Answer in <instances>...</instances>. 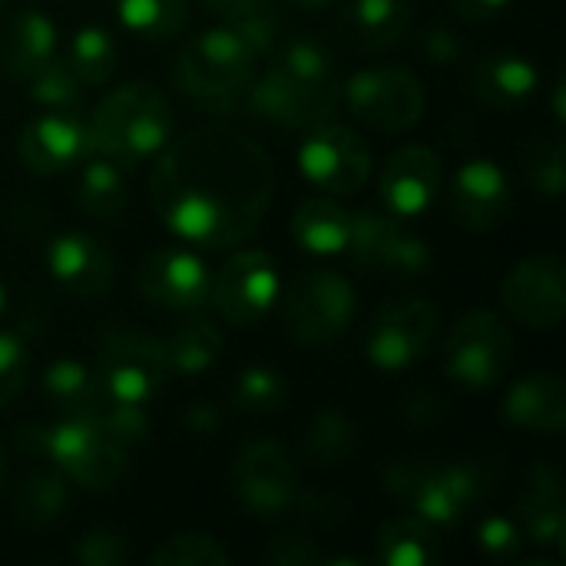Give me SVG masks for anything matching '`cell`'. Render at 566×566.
Returning <instances> with one entry per match:
<instances>
[{
  "label": "cell",
  "instance_id": "cell-1",
  "mask_svg": "<svg viewBox=\"0 0 566 566\" xmlns=\"http://www.w3.org/2000/svg\"><path fill=\"white\" fill-rule=\"evenodd\" d=\"M275 196L269 153L229 126H199L169 139L149 176L163 226L199 249H235L262 226Z\"/></svg>",
  "mask_w": 566,
  "mask_h": 566
},
{
  "label": "cell",
  "instance_id": "cell-2",
  "mask_svg": "<svg viewBox=\"0 0 566 566\" xmlns=\"http://www.w3.org/2000/svg\"><path fill=\"white\" fill-rule=\"evenodd\" d=\"M272 63L245 90L242 109L279 129H312L332 119L342 103L332 50L315 36H282Z\"/></svg>",
  "mask_w": 566,
  "mask_h": 566
},
{
  "label": "cell",
  "instance_id": "cell-3",
  "mask_svg": "<svg viewBox=\"0 0 566 566\" xmlns=\"http://www.w3.org/2000/svg\"><path fill=\"white\" fill-rule=\"evenodd\" d=\"M13 444L27 458L46 461L66 481L93 494L113 491L129 464V448L109 434L99 415L56 418L53 424H20Z\"/></svg>",
  "mask_w": 566,
  "mask_h": 566
},
{
  "label": "cell",
  "instance_id": "cell-4",
  "mask_svg": "<svg viewBox=\"0 0 566 566\" xmlns=\"http://www.w3.org/2000/svg\"><path fill=\"white\" fill-rule=\"evenodd\" d=\"M259 73V53L249 40L229 27H209L196 33L172 60L169 80L172 86L206 113H232L242 109L245 90Z\"/></svg>",
  "mask_w": 566,
  "mask_h": 566
},
{
  "label": "cell",
  "instance_id": "cell-5",
  "mask_svg": "<svg viewBox=\"0 0 566 566\" xmlns=\"http://www.w3.org/2000/svg\"><path fill=\"white\" fill-rule=\"evenodd\" d=\"M93 153H103L126 169L159 156L172 139L176 113L169 96L149 80H129L109 90L90 116Z\"/></svg>",
  "mask_w": 566,
  "mask_h": 566
},
{
  "label": "cell",
  "instance_id": "cell-6",
  "mask_svg": "<svg viewBox=\"0 0 566 566\" xmlns=\"http://www.w3.org/2000/svg\"><path fill=\"white\" fill-rule=\"evenodd\" d=\"M385 488L431 527H454L488 494V474L474 461L401 458L385 468Z\"/></svg>",
  "mask_w": 566,
  "mask_h": 566
},
{
  "label": "cell",
  "instance_id": "cell-7",
  "mask_svg": "<svg viewBox=\"0 0 566 566\" xmlns=\"http://www.w3.org/2000/svg\"><path fill=\"white\" fill-rule=\"evenodd\" d=\"M96 378L103 385V398L149 405L169 378L163 338L136 328V325H103L96 335Z\"/></svg>",
  "mask_w": 566,
  "mask_h": 566
},
{
  "label": "cell",
  "instance_id": "cell-8",
  "mask_svg": "<svg viewBox=\"0 0 566 566\" xmlns=\"http://www.w3.org/2000/svg\"><path fill=\"white\" fill-rule=\"evenodd\" d=\"M358 315L355 285L335 269H312L298 275L282 302L285 335L298 345H328L342 338Z\"/></svg>",
  "mask_w": 566,
  "mask_h": 566
},
{
  "label": "cell",
  "instance_id": "cell-9",
  "mask_svg": "<svg viewBox=\"0 0 566 566\" xmlns=\"http://www.w3.org/2000/svg\"><path fill=\"white\" fill-rule=\"evenodd\" d=\"M348 113L381 133H408L421 123L428 93L408 66H368L342 83Z\"/></svg>",
  "mask_w": 566,
  "mask_h": 566
},
{
  "label": "cell",
  "instance_id": "cell-10",
  "mask_svg": "<svg viewBox=\"0 0 566 566\" xmlns=\"http://www.w3.org/2000/svg\"><path fill=\"white\" fill-rule=\"evenodd\" d=\"M514 365V335L507 322L491 308L468 312L448 345H444V371L454 385L468 391H488L507 378Z\"/></svg>",
  "mask_w": 566,
  "mask_h": 566
},
{
  "label": "cell",
  "instance_id": "cell-11",
  "mask_svg": "<svg viewBox=\"0 0 566 566\" xmlns=\"http://www.w3.org/2000/svg\"><path fill=\"white\" fill-rule=\"evenodd\" d=\"M229 484L242 511H249L259 521L282 517L298 507L302 488H298V468L292 454L269 438L249 441L239 448L229 468Z\"/></svg>",
  "mask_w": 566,
  "mask_h": 566
},
{
  "label": "cell",
  "instance_id": "cell-12",
  "mask_svg": "<svg viewBox=\"0 0 566 566\" xmlns=\"http://www.w3.org/2000/svg\"><path fill=\"white\" fill-rule=\"evenodd\" d=\"M368 143L342 123L312 126L298 146V172L325 196H355L371 179Z\"/></svg>",
  "mask_w": 566,
  "mask_h": 566
},
{
  "label": "cell",
  "instance_id": "cell-13",
  "mask_svg": "<svg viewBox=\"0 0 566 566\" xmlns=\"http://www.w3.org/2000/svg\"><path fill=\"white\" fill-rule=\"evenodd\" d=\"M279 292V262L262 249H242L229 255V262L212 275L209 302L222 315V322L249 328L275 308Z\"/></svg>",
  "mask_w": 566,
  "mask_h": 566
},
{
  "label": "cell",
  "instance_id": "cell-14",
  "mask_svg": "<svg viewBox=\"0 0 566 566\" xmlns=\"http://www.w3.org/2000/svg\"><path fill=\"white\" fill-rule=\"evenodd\" d=\"M352 259L365 272L378 275H398V279H415L431 265L428 242L408 229V219L391 216L388 209H361L352 216V239L348 249Z\"/></svg>",
  "mask_w": 566,
  "mask_h": 566
},
{
  "label": "cell",
  "instance_id": "cell-15",
  "mask_svg": "<svg viewBox=\"0 0 566 566\" xmlns=\"http://www.w3.org/2000/svg\"><path fill=\"white\" fill-rule=\"evenodd\" d=\"M441 312L428 298H398L385 305L365 338L368 365L378 371L415 368L434 345Z\"/></svg>",
  "mask_w": 566,
  "mask_h": 566
},
{
  "label": "cell",
  "instance_id": "cell-16",
  "mask_svg": "<svg viewBox=\"0 0 566 566\" xmlns=\"http://www.w3.org/2000/svg\"><path fill=\"white\" fill-rule=\"evenodd\" d=\"M501 302L511 322L527 332H554L566 315V265L557 252L521 259L504 285Z\"/></svg>",
  "mask_w": 566,
  "mask_h": 566
},
{
  "label": "cell",
  "instance_id": "cell-17",
  "mask_svg": "<svg viewBox=\"0 0 566 566\" xmlns=\"http://www.w3.org/2000/svg\"><path fill=\"white\" fill-rule=\"evenodd\" d=\"M139 295L166 312H199L209 302L212 272L186 245H156L136 275Z\"/></svg>",
  "mask_w": 566,
  "mask_h": 566
},
{
  "label": "cell",
  "instance_id": "cell-18",
  "mask_svg": "<svg viewBox=\"0 0 566 566\" xmlns=\"http://www.w3.org/2000/svg\"><path fill=\"white\" fill-rule=\"evenodd\" d=\"M514 209L511 176L494 159H468L451 179V216L468 232H494Z\"/></svg>",
  "mask_w": 566,
  "mask_h": 566
},
{
  "label": "cell",
  "instance_id": "cell-19",
  "mask_svg": "<svg viewBox=\"0 0 566 566\" xmlns=\"http://www.w3.org/2000/svg\"><path fill=\"white\" fill-rule=\"evenodd\" d=\"M17 153L23 166L36 176H56L76 169L93 153L90 126L80 113L46 109L20 129Z\"/></svg>",
  "mask_w": 566,
  "mask_h": 566
},
{
  "label": "cell",
  "instance_id": "cell-20",
  "mask_svg": "<svg viewBox=\"0 0 566 566\" xmlns=\"http://www.w3.org/2000/svg\"><path fill=\"white\" fill-rule=\"evenodd\" d=\"M441 179H444L441 156L431 146L408 143L388 156L381 179H378V192L391 216L418 219L434 206L441 192Z\"/></svg>",
  "mask_w": 566,
  "mask_h": 566
},
{
  "label": "cell",
  "instance_id": "cell-21",
  "mask_svg": "<svg viewBox=\"0 0 566 566\" xmlns=\"http://www.w3.org/2000/svg\"><path fill=\"white\" fill-rule=\"evenodd\" d=\"M46 272L50 279L73 298L93 302L113 289L116 262L113 252L90 232H60L46 249Z\"/></svg>",
  "mask_w": 566,
  "mask_h": 566
},
{
  "label": "cell",
  "instance_id": "cell-22",
  "mask_svg": "<svg viewBox=\"0 0 566 566\" xmlns=\"http://www.w3.org/2000/svg\"><path fill=\"white\" fill-rule=\"evenodd\" d=\"M501 418L527 434L557 438L566 428V385L557 371H531L517 378L501 405Z\"/></svg>",
  "mask_w": 566,
  "mask_h": 566
},
{
  "label": "cell",
  "instance_id": "cell-23",
  "mask_svg": "<svg viewBox=\"0 0 566 566\" xmlns=\"http://www.w3.org/2000/svg\"><path fill=\"white\" fill-rule=\"evenodd\" d=\"M468 90L491 109H514L541 90V70L521 53H488L468 66Z\"/></svg>",
  "mask_w": 566,
  "mask_h": 566
},
{
  "label": "cell",
  "instance_id": "cell-24",
  "mask_svg": "<svg viewBox=\"0 0 566 566\" xmlns=\"http://www.w3.org/2000/svg\"><path fill=\"white\" fill-rule=\"evenodd\" d=\"M517 521L524 524L527 537L537 547L564 551L566 541V504H564V481L554 464H534L524 491L517 497Z\"/></svg>",
  "mask_w": 566,
  "mask_h": 566
},
{
  "label": "cell",
  "instance_id": "cell-25",
  "mask_svg": "<svg viewBox=\"0 0 566 566\" xmlns=\"http://www.w3.org/2000/svg\"><path fill=\"white\" fill-rule=\"evenodd\" d=\"M56 23L43 10H20L0 30V73L23 83L56 56Z\"/></svg>",
  "mask_w": 566,
  "mask_h": 566
},
{
  "label": "cell",
  "instance_id": "cell-26",
  "mask_svg": "<svg viewBox=\"0 0 566 566\" xmlns=\"http://www.w3.org/2000/svg\"><path fill=\"white\" fill-rule=\"evenodd\" d=\"M338 27L358 50H391L411 33L415 7L411 0H352L342 10Z\"/></svg>",
  "mask_w": 566,
  "mask_h": 566
},
{
  "label": "cell",
  "instance_id": "cell-27",
  "mask_svg": "<svg viewBox=\"0 0 566 566\" xmlns=\"http://www.w3.org/2000/svg\"><path fill=\"white\" fill-rule=\"evenodd\" d=\"M76 206L96 222H113L129 206V169L103 153H90L80 166Z\"/></svg>",
  "mask_w": 566,
  "mask_h": 566
},
{
  "label": "cell",
  "instance_id": "cell-28",
  "mask_svg": "<svg viewBox=\"0 0 566 566\" xmlns=\"http://www.w3.org/2000/svg\"><path fill=\"white\" fill-rule=\"evenodd\" d=\"M292 239L312 255H342L352 239V212L332 196H308L292 212Z\"/></svg>",
  "mask_w": 566,
  "mask_h": 566
},
{
  "label": "cell",
  "instance_id": "cell-29",
  "mask_svg": "<svg viewBox=\"0 0 566 566\" xmlns=\"http://www.w3.org/2000/svg\"><path fill=\"white\" fill-rule=\"evenodd\" d=\"M43 398L60 418H90L103 408V385L90 365L56 358L43 371Z\"/></svg>",
  "mask_w": 566,
  "mask_h": 566
},
{
  "label": "cell",
  "instance_id": "cell-30",
  "mask_svg": "<svg viewBox=\"0 0 566 566\" xmlns=\"http://www.w3.org/2000/svg\"><path fill=\"white\" fill-rule=\"evenodd\" d=\"M441 560L438 534L418 514H401L381 524L375 537L371 564L381 566H431Z\"/></svg>",
  "mask_w": 566,
  "mask_h": 566
},
{
  "label": "cell",
  "instance_id": "cell-31",
  "mask_svg": "<svg viewBox=\"0 0 566 566\" xmlns=\"http://www.w3.org/2000/svg\"><path fill=\"white\" fill-rule=\"evenodd\" d=\"M163 352L172 375H202L222 358L226 338L216 322L192 315L163 338Z\"/></svg>",
  "mask_w": 566,
  "mask_h": 566
},
{
  "label": "cell",
  "instance_id": "cell-32",
  "mask_svg": "<svg viewBox=\"0 0 566 566\" xmlns=\"http://www.w3.org/2000/svg\"><path fill=\"white\" fill-rule=\"evenodd\" d=\"M302 451L318 468H342L358 451V424L342 411H318L302 438Z\"/></svg>",
  "mask_w": 566,
  "mask_h": 566
},
{
  "label": "cell",
  "instance_id": "cell-33",
  "mask_svg": "<svg viewBox=\"0 0 566 566\" xmlns=\"http://www.w3.org/2000/svg\"><path fill=\"white\" fill-rule=\"evenodd\" d=\"M63 60L83 86H103L119 66V46L106 27H80L66 43Z\"/></svg>",
  "mask_w": 566,
  "mask_h": 566
},
{
  "label": "cell",
  "instance_id": "cell-34",
  "mask_svg": "<svg viewBox=\"0 0 566 566\" xmlns=\"http://www.w3.org/2000/svg\"><path fill=\"white\" fill-rule=\"evenodd\" d=\"M66 504H70V481L60 471H36L13 494L17 521L27 527L53 524L66 511Z\"/></svg>",
  "mask_w": 566,
  "mask_h": 566
},
{
  "label": "cell",
  "instance_id": "cell-35",
  "mask_svg": "<svg viewBox=\"0 0 566 566\" xmlns=\"http://www.w3.org/2000/svg\"><path fill=\"white\" fill-rule=\"evenodd\" d=\"M119 23L143 40H169L189 23V0H116Z\"/></svg>",
  "mask_w": 566,
  "mask_h": 566
},
{
  "label": "cell",
  "instance_id": "cell-36",
  "mask_svg": "<svg viewBox=\"0 0 566 566\" xmlns=\"http://www.w3.org/2000/svg\"><path fill=\"white\" fill-rule=\"evenodd\" d=\"M23 83H27V99L43 106V109L80 113V106H83V83L66 66V60H60V56H53L46 66H40Z\"/></svg>",
  "mask_w": 566,
  "mask_h": 566
},
{
  "label": "cell",
  "instance_id": "cell-37",
  "mask_svg": "<svg viewBox=\"0 0 566 566\" xmlns=\"http://www.w3.org/2000/svg\"><path fill=\"white\" fill-rule=\"evenodd\" d=\"M289 401V385L279 371L265 365L242 368L232 381V408L242 415H275Z\"/></svg>",
  "mask_w": 566,
  "mask_h": 566
},
{
  "label": "cell",
  "instance_id": "cell-38",
  "mask_svg": "<svg viewBox=\"0 0 566 566\" xmlns=\"http://www.w3.org/2000/svg\"><path fill=\"white\" fill-rule=\"evenodd\" d=\"M149 564L156 566H229L232 554L216 541L212 534L202 531H179L149 554Z\"/></svg>",
  "mask_w": 566,
  "mask_h": 566
},
{
  "label": "cell",
  "instance_id": "cell-39",
  "mask_svg": "<svg viewBox=\"0 0 566 566\" xmlns=\"http://www.w3.org/2000/svg\"><path fill=\"white\" fill-rule=\"evenodd\" d=\"M524 172L534 186V192L547 196V199H560L566 186V153L564 139H541L534 143V149L524 156Z\"/></svg>",
  "mask_w": 566,
  "mask_h": 566
},
{
  "label": "cell",
  "instance_id": "cell-40",
  "mask_svg": "<svg viewBox=\"0 0 566 566\" xmlns=\"http://www.w3.org/2000/svg\"><path fill=\"white\" fill-rule=\"evenodd\" d=\"M30 381V355L20 335L0 332V411L10 408Z\"/></svg>",
  "mask_w": 566,
  "mask_h": 566
},
{
  "label": "cell",
  "instance_id": "cell-41",
  "mask_svg": "<svg viewBox=\"0 0 566 566\" xmlns=\"http://www.w3.org/2000/svg\"><path fill=\"white\" fill-rule=\"evenodd\" d=\"M73 560L83 566H123L129 564V541L116 531H86L73 544Z\"/></svg>",
  "mask_w": 566,
  "mask_h": 566
},
{
  "label": "cell",
  "instance_id": "cell-42",
  "mask_svg": "<svg viewBox=\"0 0 566 566\" xmlns=\"http://www.w3.org/2000/svg\"><path fill=\"white\" fill-rule=\"evenodd\" d=\"M478 547L494 560H511L521 554V531L511 517L491 514L478 524Z\"/></svg>",
  "mask_w": 566,
  "mask_h": 566
},
{
  "label": "cell",
  "instance_id": "cell-43",
  "mask_svg": "<svg viewBox=\"0 0 566 566\" xmlns=\"http://www.w3.org/2000/svg\"><path fill=\"white\" fill-rule=\"evenodd\" d=\"M265 560L275 566H312L322 560V554H318L315 541L298 537V534H282L269 544Z\"/></svg>",
  "mask_w": 566,
  "mask_h": 566
},
{
  "label": "cell",
  "instance_id": "cell-44",
  "mask_svg": "<svg viewBox=\"0 0 566 566\" xmlns=\"http://www.w3.org/2000/svg\"><path fill=\"white\" fill-rule=\"evenodd\" d=\"M421 53L438 63V66H451L464 56V40L458 30L451 27H431L424 36H421Z\"/></svg>",
  "mask_w": 566,
  "mask_h": 566
},
{
  "label": "cell",
  "instance_id": "cell-45",
  "mask_svg": "<svg viewBox=\"0 0 566 566\" xmlns=\"http://www.w3.org/2000/svg\"><path fill=\"white\" fill-rule=\"evenodd\" d=\"M448 7L454 10V17L468 23H484L491 17H501L511 7V0H448Z\"/></svg>",
  "mask_w": 566,
  "mask_h": 566
},
{
  "label": "cell",
  "instance_id": "cell-46",
  "mask_svg": "<svg viewBox=\"0 0 566 566\" xmlns=\"http://www.w3.org/2000/svg\"><path fill=\"white\" fill-rule=\"evenodd\" d=\"M219 424H222V415H219V408H216V405L199 401V405H189V408H186V428H189L192 434L209 438Z\"/></svg>",
  "mask_w": 566,
  "mask_h": 566
},
{
  "label": "cell",
  "instance_id": "cell-47",
  "mask_svg": "<svg viewBox=\"0 0 566 566\" xmlns=\"http://www.w3.org/2000/svg\"><path fill=\"white\" fill-rule=\"evenodd\" d=\"M212 17H219L222 23H235V20H242L245 13H252L259 3H265V0H199Z\"/></svg>",
  "mask_w": 566,
  "mask_h": 566
},
{
  "label": "cell",
  "instance_id": "cell-48",
  "mask_svg": "<svg viewBox=\"0 0 566 566\" xmlns=\"http://www.w3.org/2000/svg\"><path fill=\"white\" fill-rule=\"evenodd\" d=\"M292 7H298V10H308V13H318V10H328V7H335V0H289Z\"/></svg>",
  "mask_w": 566,
  "mask_h": 566
},
{
  "label": "cell",
  "instance_id": "cell-49",
  "mask_svg": "<svg viewBox=\"0 0 566 566\" xmlns=\"http://www.w3.org/2000/svg\"><path fill=\"white\" fill-rule=\"evenodd\" d=\"M554 116L557 123H564V76L554 83Z\"/></svg>",
  "mask_w": 566,
  "mask_h": 566
},
{
  "label": "cell",
  "instance_id": "cell-50",
  "mask_svg": "<svg viewBox=\"0 0 566 566\" xmlns=\"http://www.w3.org/2000/svg\"><path fill=\"white\" fill-rule=\"evenodd\" d=\"M7 448H3V441H0V488H3V481H7Z\"/></svg>",
  "mask_w": 566,
  "mask_h": 566
},
{
  "label": "cell",
  "instance_id": "cell-51",
  "mask_svg": "<svg viewBox=\"0 0 566 566\" xmlns=\"http://www.w3.org/2000/svg\"><path fill=\"white\" fill-rule=\"evenodd\" d=\"M3 308H7V285H3V279H0V315H3Z\"/></svg>",
  "mask_w": 566,
  "mask_h": 566
},
{
  "label": "cell",
  "instance_id": "cell-52",
  "mask_svg": "<svg viewBox=\"0 0 566 566\" xmlns=\"http://www.w3.org/2000/svg\"><path fill=\"white\" fill-rule=\"evenodd\" d=\"M3 7H7V0H0V10H3Z\"/></svg>",
  "mask_w": 566,
  "mask_h": 566
}]
</instances>
